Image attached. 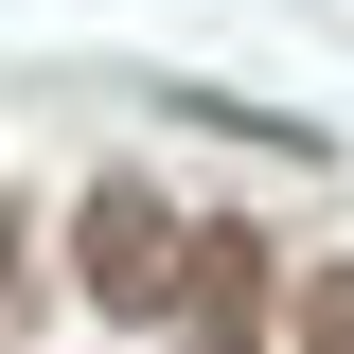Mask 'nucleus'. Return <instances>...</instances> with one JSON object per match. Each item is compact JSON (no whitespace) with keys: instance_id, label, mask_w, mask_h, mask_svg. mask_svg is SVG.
Listing matches in <instances>:
<instances>
[{"instance_id":"7ed1b4c3","label":"nucleus","mask_w":354,"mask_h":354,"mask_svg":"<svg viewBox=\"0 0 354 354\" xmlns=\"http://www.w3.org/2000/svg\"><path fill=\"white\" fill-rule=\"evenodd\" d=\"M301 354H354V266H319V283H301Z\"/></svg>"},{"instance_id":"f03ea898","label":"nucleus","mask_w":354,"mask_h":354,"mask_svg":"<svg viewBox=\"0 0 354 354\" xmlns=\"http://www.w3.org/2000/svg\"><path fill=\"white\" fill-rule=\"evenodd\" d=\"M177 319H195V354H248V337H266V248H248V230H195Z\"/></svg>"},{"instance_id":"f257e3e1","label":"nucleus","mask_w":354,"mask_h":354,"mask_svg":"<svg viewBox=\"0 0 354 354\" xmlns=\"http://www.w3.org/2000/svg\"><path fill=\"white\" fill-rule=\"evenodd\" d=\"M177 266H195V213H177L160 177H88L71 195V283L106 319H177Z\"/></svg>"}]
</instances>
